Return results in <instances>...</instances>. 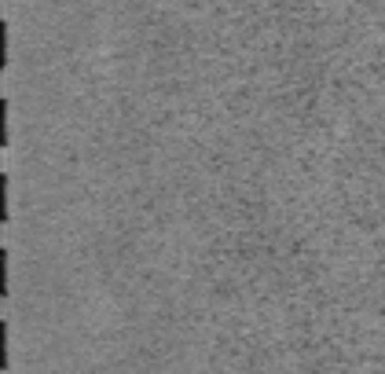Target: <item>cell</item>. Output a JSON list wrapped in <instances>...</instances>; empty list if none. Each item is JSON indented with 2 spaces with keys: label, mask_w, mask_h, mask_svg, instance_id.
Returning a JSON list of instances; mask_svg holds the SVG:
<instances>
[{
  "label": "cell",
  "mask_w": 385,
  "mask_h": 374,
  "mask_svg": "<svg viewBox=\"0 0 385 374\" xmlns=\"http://www.w3.org/2000/svg\"><path fill=\"white\" fill-rule=\"evenodd\" d=\"M0 293L8 297V249H0Z\"/></svg>",
  "instance_id": "6da1fadb"
},
{
  "label": "cell",
  "mask_w": 385,
  "mask_h": 374,
  "mask_svg": "<svg viewBox=\"0 0 385 374\" xmlns=\"http://www.w3.org/2000/svg\"><path fill=\"white\" fill-rule=\"evenodd\" d=\"M0 220H8V173L0 176Z\"/></svg>",
  "instance_id": "7a4b0ae2"
},
{
  "label": "cell",
  "mask_w": 385,
  "mask_h": 374,
  "mask_svg": "<svg viewBox=\"0 0 385 374\" xmlns=\"http://www.w3.org/2000/svg\"><path fill=\"white\" fill-rule=\"evenodd\" d=\"M0 143L8 147V99L0 103Z\"/></svg>",
  "instance_id": "3957f363"
},
{
  "label": "cell",
  "mask_w": 385,
  "mask_h": 374,
  "mask_svg": "<svg viewBox=\"0 0 385 374\" xmlns=\"http://www.w3.org/2000/svg\"><path fill=\"white\" fill-rule=\"evenodd\" d=\"M0 63H8V22H0Z\"/></svg>",
  "instance_id": "277c9868"
},
{
  "label": "cell",
  "mask_w": 385,
  "mask_h": 374,
  "mask_svg": "<svg viewBox=\"0 0 385 374\" xmlns=\"http://www.w3.org/2000/svg\"><path fill=\"white\" fill-rule=\"evenodd\" d=\"M0 349H4V356H0V367H8V323H0Z\"/></svg>",
  "instance_id": "5b68a950"
}]
</instances>
